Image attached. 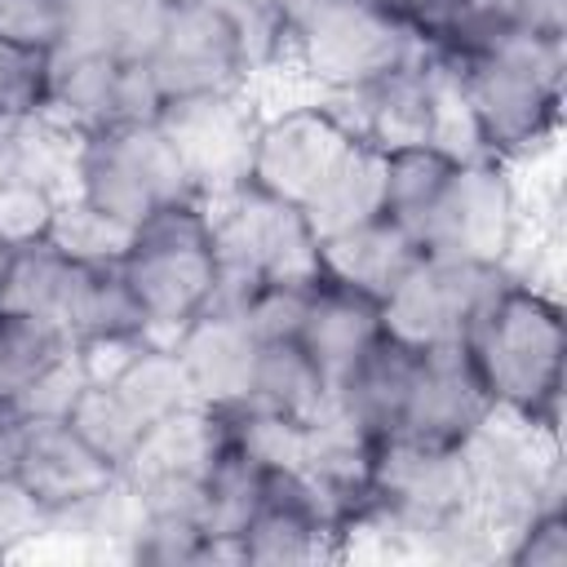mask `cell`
<instances>
[{"label":"cell","mask_w":567,"mask_h":567,"mask_svg":"<svg viewBox=\"0 0 567 567\" xmlns=\"http://www.w3.org/2000/svg\"><path fill=\"white\" fill-rule=\"evenodd\" d=\"M563 44L509 31L461 58H434L447 71L452 111L470 137L465 151L523 164L554 146L563 124Z\"/></svg>","instance_id":"6da1fadb"},{"label":"cell","mask_w":567,"mask_h":567,"mask_svg":"<svg viewBox=\"0 0 567 567\" xmlns=\"http://www.w3.org/2000/svg\"><path fill=\"white\" fill-rule=\"evenodd\" d=\"M492 408L532 430L558 434L567 323L554 292L532 275H509L461 337Z\"/></svg>","instance_id":"7a4b0ae2"},{"label":"cell","mask_w":567,"mask_h":567,"mask_svg":"<svg viewBox=\"0 0 567 567\" xmlns=\"http://www.w3.org/2000/svg\"><path fill=\"white\" fill-rule=\"evenodd\" d=\"M66 190L124 230L142 226L168 204L204 199L164 120H124L80 133L71 146Z\"/></svg>","instance_id":"3957f363"},{"label":"cell","mask_w":567,"mask_h":567,"mask_svg":"<svg viewBox=\"0 0 567 567\" xmlns=\"http://www.w3.org/2000/svg\"><path fill=\"white\" fill-rule=\"evenodd\" d=\"M120 275L142 306L151 337H173L182 323L208 310L217 288V244L204 199H182L128 230Z\"/></svg>","instance_id":"277c9868"},{"label":"cell","mask_w":567,"mask_h":567,"mask_svg":"<svg viewBox=\"0 0 567 567\" xmlns=\"http://www.w3.org/2000/svg\"><path fill=\"white\" fill-rule=\"evenodd\" d=\"M523 226L527 213L514 164L465 151L408 239L430 257H478L514 270Z\"/></svg>","instance_id":"5b68a950"},{"label":"cell","mask_w":567,"mask_h":567,"mask_svg":"<svg viewBox=\"0 0 567 567\" xmlns=\"http://www.w3.org/2000/svg\"><path fill=\"white\" fill-rule=\"evenodd\" d=\"M421 53V40L368 0H328L284 40V62L310 80L319 97L354 93Z\"/></svg>","instance_id":"8992f818"},{"label":"cell","mask_w":567,"mask_h":567,"mask_svg":"<svg viewBox=\"0 0 567 567\" xmlns=\"http://www.w3.org/2000/svg\"><path fill=\"white\" fill-rule=\"evenodd\" d=\"M204 204L217 244V275L244 284L319 275L315 230L297 204L275 199L252 182H235Z\"/></svg>","instance_id":"52a82bcc"},{"label":"cell","mask_w":567,"mask_h":567,"mask_svg":"<svg viewBox=\"0 0 567 567\" xmlns=\"http://www.w3.org/2000/svg\"><path fill=\"white\" fill-rule=\"evenodd\" d=\"M514 270L478 257H430L421 252L403 279L381 297L385 332L403 346H452L470 332L474 315Z\"/></svg>","instance_id":"ba28073f"},{"label":"cell","mask_w":567,"mask_h":567,"mask_svg":"<svg viewBox=\"0 0 567 567\" xmlns=\"http://www.w3.org/2000/svg\"><path fill=\"white\" fill-rule=\"evenodd\" d=\"M341 554L346 536L310 470L297 456H261L257 505L235 540V563H319Z\"/></svg>","instance_id":"9c48e42d"},{"label":"cell","mask_w":567,"mask_h":567,"mask_svg":"<svg viewBox=\"0 0 567 567\" xmlns=\"http://www.w3.org/2000/svg\"><path fill=\"white\" fill-rule=\"evenodd\" d=\"M323 102L337 111V120L359 142H368L377 151H394V146H412V142H452L447 137L452 89H447V71L430 53L394 66L390 75H381L354 93H337Z\"/></svg>","instance_id":"30bf717a"},{"label":"cell","mask_w":567,"mask_h":567,"mask_svg":"<svg viewBox=\"0 0 567 567\" xmlns=\"http://www.w3.org/2000/svg\"><path fill=\"white\" fill-rule=\"evenodd\" d=\"M350 142L354 133L337 120V111L323 97L261 111L244 182L301 208L323 186V177L337 168V159L350 151Z\"/></svg>","instance_id":"8fae6325"},{"label":"cell","mask_w":567,"mask_h":567,"mask_svg":"<svg viewBox=\"0 0 567 567\" xmlns=\"http://www.w3.org/2000/svg\"><path fill=\"white\" fill-rule=\"evenodd\" d=\"M492 416H496V408H492L465 346L461 341L425 346V350H416L403 412H399V425L390 439L434 447V452H461Z\"/></svg>","instance_id":"7c38bea8"},{"label":"cell","mask_w":567,"mask_h":567,"mask_svg":"<svg viewBox=\"0 0 567 567\" xmlns=\"http://www.w3.org/2000/svg\"><path fill=\"white\" fill-rule=\"evenodd\" d=\"M164 102L146 71V62H120L102 53H58L53 49V84L44 120L62 133L80 137L124 120H159Z\"/></svg>","instance_id":"4fadbf2b"},{"label":"cell","mask_w":567,"mask_h":567,"mask_svg":"<svg viewBox=\"0 0 567 567\" xmlns=\"http://www.w3.org/2000/svg\"><path fill=\"white\" fill-rule=\"evenodd\" d=\"M13 483L53 523L93 505L106 487L120 483V470L102 452H93L66 416H27Z\"/></svg>","instance_id":"5bb4252c"},{"label":"cell","mask_w":567,"mask_h":567,"mask_svg":"<svg viewBox=\"0 0 567 567\" xmlns=\"http://www.w3.org/2000/svg\"><path fill=\"white\" fill-rule=\"evenodd\" d=\"M159 120H164L168 137L177 142V151L186 159V173H190V182L204 199L248 177L252 133H257V120H261V111L252 106L248 93L182 102V106H168Z\"/></svg>","instance_id":"9a60e30c"},{"label":"cell","mask_w":567,"mask_h":567,"mask_svg":"<svg viewBox=\"0 0 567 567\" xmlns=\"http://www.w3.org/2000/svg\"><path fill=\"white\" fill-rule=\"evenodd\" d=\"M385 337V315H381V297L350 288L341 279L315 275L306 310H301V328H297V346L310 354V363L323 372L328 390L337 377H346L377 341Z\"/></svg>","instance_id":"2e32d148"},{"label":"cell","mask_w":567,"mask_h":567,"mask_svg":"<svg viewBox=\"0 0 567 567\" xmlns=\"http://www.w3.org/2000/svg\"><path fill=\"white\" fill-rule=\"evenodd\" d=\"M168 346H173L199 408H239L244 403L261 341L248 332V323L239 315L204 310L190 323H182L168 337Z\"/></svg>","instance_id":"e0dca14e"},{"label":"cell","mask_w":567,"mask_h":567,"mask_svg":"<svg viewBox=\"0 0 567 567\" xmlns=\"http://www.w3.org/2000/svg\"><path fill=\"white\" fill-rule=\"evenodd\" d=\"M328 403H332V390L297 341H261L248 394L239 403L244 416L288 434H306L328 416Z\"/></svg>","instance_id":"ac0fdd59"},{"label":"cell","mask_w":567,"mask_h":567,"mask_svg":"<svg viewBox=\"0 0 567 567\" xmlns=\"http://www.w3.org/2000/svg\"><path fill=\"white\" fill-rule=\"evenodd\" d=\"M62 328L84 354H102L124 341L151 337V323L133 301L120 266H93V261H75L71 270L62 297Z\"/></svg>","instance_id":"d6986e66"},{"label":"cell","mask_w":567,"mask_h":567,"mask_svg":"<svg viewBox=\"0 0 567 567\" xmlns=\"http://www.w3.org/2000/svg\"><path fill=\"white\" fill-rule=\"evenodd\" d=\"M168 0H62L58 53H102L146 62L159 40Z\"/></svg>","instance_id":"ffe728a7"},{"label":"cell","mask_w":567,"mask_h":567,"mask_svg":"<svg viewBox=\"0 0 567 567\" xmlns=\"http://www.w3.org/2000/svg\"><path fill=\"white\" fill-rule=\"evenodd\" d=\"M315 257H319V275L341 279L350 288H363L372 297H385L403 279V270L421 257V248L385 213H377L359 226L323 235L315 244Z\"/></svg>","instance_id":"44dd1931"},{"label":"cell","mask_w":567,"mask_h":567,"mask_svg":"<svg viewBox=\"0 0 567 567\" xmlns=\"http://www.w3.org/2000/svg\"><path fill=\"white\" fill-rule=\"evenodd\" d=\"M315 244L323 235H337L346 226H359L381 213V151L368 142H350V151L337 159V168L323 177V186L301 204Z\"/></svg>","instance_id":"7402d4cb"},{"label":"cell","mask_w":567,"mask_h":567,"mask_svg":"<svg viewBox=\"0 0 567 567\" xmlns=\"http://www.w3.org/2000/svg\"><path fill=\"white\" fill-rule=\"evenodd\" d=\"M80 346L49 319L0 310V399H22L40 377H49Z\"/></svg>","instance_id":"603a6c76"},{"label":"cell","mask_w":567,"mask_h":567,"mask_svg":"<svg viewBox=\"0 0 567 567\" xmlns=\"http://www.w3.org/2000/svg\"><path fill=\"white\" fill-rule=\"evenodd\" d=\"M66 421L75 425V434L93 447V452H102L120 474L128 470V461L137 456V447L146 443V425L133 416V408L89 368V377H84V385L75 390V399H71V408H66Z\"/></svg>","instance_id":"cb8c5ba5"},{"label":"cell","mask_w":567,"mask_h":567,"mask_svg":"<svg viewBox=\"0 0 567 567\" xmlns=\"http://www.w3.org/2000/svg\"><path fill=\"white\" fill-rule=\"evenodd\" d=\"M53 84V49L0 31V120H40Z\"/></svg>","instance_id":"d4e9b609"},{"label":"cell","mask_w":567,"mask_h":567,"mask_svg":"<svg viewBox=\"0 0 567 567\" xmlns=\"http://www.w3.org/2000/svg\"><path fill=\"white\" fill-rule=\"evenodd\" d=\"M58 252L75 257V261H93V266H115L124 244H128V230L106 221L102 213H93L89 204H80L71 190L58 195L44 230H40Z\"/></svg>","instance_id":"484cf974"},{"label":"cell","mask_w":567,"mask_h":567,"mask_svg":"<svg viewBox=\"0 0 567 567\" xmlns=\"http://www.w3.org/2000/svg\"><path fill=\"white\" fill-rule=\"evenodd\" d=\"M501 563L509 567H563L567 563V514L563 501L532 509L505 540Z\"/></svg>","instance_id":"4316f807"},{"label":"cell","mask_w":567,"mask_h":567,"mask_svg":"<svg viewBox=\"0 0 567 567\" xmlns=\"http://www.w3.org/2000/svg\"><path fill=\"white\" fill-rule=\"evenodd\" d=\"M368 4L394 18L403 31H412L425 53H443L470 18V0H368Z\"/></svg>","instance_id":"83f0119b"},{"label":"cell","mask_w":567,"mask_h":567,"mask_svg":"<svg viewBox=\"0 0 567 567\" xmlns=\"http://www.w3.org/2000/svg\"><path fill=\"white\" fill-rule=\"evenodd\" d=\"M13 257H18V235H9V230L0 226V288H4V279H9Z\"/></svg>","instance_id":"f1b7e54d"}]
</instances>
